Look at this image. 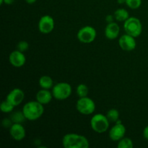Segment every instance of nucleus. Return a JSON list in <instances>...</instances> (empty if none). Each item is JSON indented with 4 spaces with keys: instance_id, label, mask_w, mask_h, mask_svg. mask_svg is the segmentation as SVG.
I'll use <instances>...</instances> for the list:
<instances>
[{
    "instance_id": "nucleus-19",
    "label": "nucleus",
    "mask_w": 148,
    "mask_h": 148,
    "mask_svg": "<svg viewBox=\"0 0 148 148\" xmlns=\"http://www.w3.org/2000/svg\"><path fill=\"white\" fill-rule=\"evenodd\" d=\"M106 117L109 120L110 122L116 123L119 119V112L118 110L115 108H112L108 111L106 114Z\"/></svg>"
},
{
    "instance_id": "nucleus-16",
    "label": "nucleus",
    "mask_w": 148,
    "mask_h": 148,
    "mask_svg": "<svg viewBox=\"0 0 148 148\" xmlns=\"http://www.w3.org/2000/svg\"><path fill=\"white\" fill-rule=\"evenodd\" d=\"M38 84L40 87L43 89L49 90L53 87V81L50 76L44 75L40 77L38 80Z\"/></svg>"
},
{
    "instance_id": "nucleus-5",
    "label": "nucleus",
    "mask_w": 148,
    "mask_h": 148,
    "mask_svg": "<svg viewBox=\"0 0 148 148\" xmlns=\"http://www.w3.org/2000/svg\"><path fill=\"white\" fill-rule=\"evenodd\" d=\"M72 92V86L68 82H59L53 85L52 88V94L53 98L59 101L67 99L71 95Z\"/></svg>"
},
{
    "instance_id": "nucleus-28",
    "label": "nucleus",
    "mask_w": 148,
    "mask_h": 148,
    "mask_svg": "<svg viewBox=\"0 0 148 148\" xmlns=\"http://www.w3.org/2000/svg\"><path fill=\"white\" fill-rule=\"evenodd\" d=\"M143 137L148 140V125L143 130Z\"/></svg>"
},
{
    "instance_id": "nucleus-4",
    "label": "nucleus",
    "mask_w": 148,
    "mask_h": 148,
    "mask_svg": "<svg viewBox=\"0 0 148 148\" xmlns=\"http://www.w3.org/2000/svg\"><path fill=\"white\" fill-rule=\"evenodd\" d=\"M124 29L127 34L137 38L140 36L143 32V25L138 18L130 17L124 22Z\"/></svg>"
},
{
    "instance_id": "nucleus-13",
    "label": "nucleus",
    "mask_w": 148,
    "mask_h": 148,
    "mask_svg": "<svg viewBox=\"0 0 148 148\" xmlns=\"http://www.w3.org/2000/svg\"><path fill=\"white\" fill-rule=\"evenodd\" d=\"M10 134L13 140L21 141L25 137L26 132L22 124H13L10 128Z\"/></svg>"
},
{
    "instance_id": "nucleus-21",
    "label": "nucleus",
    "mask_w": 148,
    "mask_h": 148,
    "mask_svg": "<svg viewBox=\"0 0 148 148\" xmlns=\"http://www.w3.org/2000/svg\"><path fill=\"white\" fill-rule=\"evenodd\" d=\"M76 92L77 95H78L79 98H84V97L88 96L89 90H88V88L86 85H85V84H79L77 87Z\"/></svg>"
},
{
    "instance_id": "nucleus-20",
    "label": "nucleus",
    "mask_w": 148,
    "mask_h": 148,
    "mask_svg": "<svg viewBox=\"0 0 148 148\" xmlns=\"http://www.w3.org/2000/svg\"><path fill=\"white\" fill-rule=\"evenodd\" d=\"M134 146L132 140L128 137H123L119 141L117 147L118 148H132Z\"/></svg>"
},
{
    "instance_id": "nucleus-15",
    "label": "nucleus",
    "mask_w": 148,
    "mask_h": 148,
    "mask_svg": "<svg viewBox=\"0 0 148 148\" xmlns=\"http://www.w3.org/2000/svg\"><path fill=\"white\" fill-rule=\"evenodd\" d=\"M53 97L52 92H51L49 90L42 88L36 94V101L43 105H46L51 101Z\"/></svg>"
},
{
    "instance_id": "nucleus-6",
    "label": "nucleus",
    "mask_w": 148,
    "mask_h": 148,
    "mask_svg": "<svg viewBox=\"0 0 148 148\" xmlns=\"http://www.w3.org/2000/svg\"><path fill=\"white\" fill-rule=\"evenodd\" d=\"M76 108L79 114L82 115H90L95 111V103L90 98H79L77 101Z\"/></svg>"
},
{
    "instance_id": "nucleus-1",
    "label": "nucleus",
    "mask_w": 148,
    "mask_h": 148,
    "mask_svg": "<svg viewBox=\"0 0 148 148\" xmlns=\"http://www.w3.org/2000/svg\"><path fill=\"white\" fill-rule=\"evenodd\" d=\"M62 145L65 148H88L90 143L88 139L83 135L69 133L62 138Z\"/></svg>"
},
{
    "instance_id": "nucleus-11",
    "label": "nucleus",
    "mask_w": 148,
    "mask_h": 148,
    "mask_svg": "<svg viewBox=\"0 0 148 148\" xmlns=\"http://www.w3.org/2000/svg\"><path fill=\"white\" fill-rule=\"evenodd\" d=\"M126 134V127H124L122 123H116L114 126H113L110 130L108 135L109 138L112 141L116 142L119 141L121 139L124 137Z\"/></svg>"
},
{
    "instance_id": "nucleus-9",
    "label": "nucleus",
    "mask_w": 148,
    "mask_h": 148,
    "mask_svg": "<svg viewBox=\"0 0 148 148\" xmlns=\"http://www.w3.org/2000/svg\"><path fill=\"white\" fill-rule=\"evenodd\" d=\"M119 46L125 51H132L134 50L137 46L135 38L129 34L122 35L119 39Z\"/></svg>"
},
{
    "instance_id": "nucleus-30",
    "label": "nucleus",
    "mask_w": 148,
    "mask_h": 148,
    "mask_svg": "<svg viewBox=\"0 0 148 148\" xmlns=\"http://www.w3.org/2000/svg\"><path fill=\"white\" fill-rule=\"evenodd\" d=\"M117 2H118L119 4H125V3H126V0H117Z\"/></svg>"
},
{
    "instance_id": "nucleus-7",
    "label": "nucleus",
    "mask_w": 148,
    "mask_h": 148,
    "mask_svg": "<svg viewBox=\"0 0 148 148\" xmlns=\"http://www.w3.org/2000/svg\"><path fill=\"white\" fill-rule=\"evenodd\" d=\"M97 32L93 27L86 25L79 29L77 32V39L83 43H90L94 41L96 38Z\"/></svg>"
},
{
    "instance_id": "nucleus-18",
    "label": "nucleus",
    "mask_w": 148,
    "mask_h": 148,
    "mask_svg": "<svg viewBox=\"0 0 148 148\" xmlns=\"http://www.w3.org/2000/svg\"><path fill=\"white\" fill-rule=\"evenodd\" d=\"M10 119L12 121L13 124H22L24 122L26 119L25 116L24 114H23V111H15L10 116Z\"/></svg>"
},
{
    "instance_id": "nucleus-8",
    "label": "nucleus",
    "mask_w": 148,
    "mask_h": 148,
    "mask_svg": "<svg viewBox=\"0 0 148 148\" xmlns=\"http://www.w3.org/2000/svg\"><path fill=\"white\" fill-rule=\"evenodd\" d=\"M39 31L43 34H49L53 31L54 28V20L50 15H43L39 20L38 25Z\"/></svg>"
},
{
    "instance_id": "nucleus-26",
    "label": "nucleus",
    "mask_w": 148,
    "mask_h": 148,
    "mask_svg": "<svg viewBox=\"0 0 148 148\" xmlns=\"http://www.w3.org/2000/svg\"><path fill=\"white\" fill-rule=\"evenodd\" d=\"M14 1V0H0V4H3L4 3L7 5H10V4H12Z\"/></svg>"
},
{
    "instance_id": "nucleus-17",
    "label": "nucleus",
    "mask_w": 148,
    "mask_h": 148,
    "mask_svg": "<svg viewBox=\"0 0 148 148\" xmlns=\"http://www.w3.org/2000/svg\"><path fill=\"white\" fill-rule=\"evenodd\" d=\"M114 17L118 22H124L130 17L129 12L124 8H119L114 12Z\"/></svg>"
},
{
    "instance_id": "nucleus-24",
    "label": "nucleus",
    "mask_w": 148,
    "mask_h": 148,
    "mask_svg": "<svg viewBox=\"0 0 148 148\" xmlns=\"http://www.w3.org/2000/svg\"><path fill=\"white\" fill-rule=\"evenodd\" d=\"M29 49V43L25 40H21L19 42L17 45V49L20 51H22L24 53L25 51Z\"/></svg>"
},
{
    "instance_id": "nucleus-29",
    "label": "nucleus",
    "mask_w": 148,
    "mask_h": 148,
    "mask_svg": "<svg viewBox=\"0 0 148 148\" xmlns=\"http://www.w3.org/2000/svg\"><path fill=\"white\" fill-rule=\"evenodd\" d=\"M25 1L26 3H27V4H34V3L36 2L37 0H25Z\"/></svg>"
},
{
    "instance_id": "nucleus-3",
    "label": "nucleus",
    "mask_w": 148,
    "mask_h": 148,
    "mask_svg": "<svg viewBox=\"0 0 148 148\" xmlns=\"http://www.w3.org/2000/svg\"><path fill=\"white\" fill-rule=\"evenodd\" d=\"M110 121L106 116L102 114H95L91 118L90 127L95 132L102 134L106 132L109 128Z\"/></svg>"
},
{
    "instance_id": "nucleus-22",
    "label": "nucleus",
    "mask_w": 148,
    "mask_h": 148,
    "mask_svg": "<svg viewBox=\"0 0 148 148\" xmlns=\"http://www.w3.org/2000/svg\"><path fill=\"white\" fill-rule=\"evenodd\" d=\"M14 106L10 103L7 100L2 101L1 105H0V109H1V112L6 113V114H7V113H11L13 111V109H14Z\"/></svg>"
},
{
    "instance_id": "nucleus-2",
    "label": "nucleus",
    "mask_w": 148,
    "mask_h": 148,
    "mask_svg": "<svg viewBox=\"0 0 148 148\" xmlns=\"http://www.w3.org/2000/svg\"><path fill=\"white\" fill-rule=\"evenodd\" d=\"M23 112L26 119L36 121L38 119L44 112L43 104L37 101H32L26 103L23 108Z\"/></svg>"
},
{
    "instance_id": "nucleus-10",
    "label": "nucleus",
    "mask_w": 148,
    "mask_h": 148,
    "mask_svg": "<svg viewBox=\"0 0 148 148\" xmlns=\"http://www.w3.org/2000/svg\"><path fill=\"white\" fill-rule=\"evenodd\" d=\"M25 98V93L23 90L20 88H14L7 95L6 100L12 104L14 107L22 103Z\"/></svg>"
},
{
    "instance_id": "nucleus-12",
    "label": "nucleus",
    "mask_w": 148,
    "mask_h": 148,
    "mask_svg": "<svg viewBox=\"0 0 148 148\" xmlns=\"http://www.w3.org/2000/svg\"><path fill=\"white\" fill-rule=\"evenodd\" d=\"M9 62L14 67H22L26 62V58L24 53L17 49L11 52L9 56Z\"/></svg>"
},
{
    "instance_id": "nucleus-14",
    "label": "nucleus",
    "mask_w": 148,
    "mask_h": 148,
    "mask_svg": "<svg viewBox=\"0 0 148 148\" xmlns=\"http://www.w3.org/2000/svg\"><path fill=\"white\" fill-rule=\"evenodd\" d=\"M120 33L119 25L115 22L108 23L105 28V36L109 40H114L118 38Z\"/></svg>"
},
{
    "instance_id": "nucleus-23",
    "label": "nucleus",
    "mask_w": 148,
    "mask_h": 148,
    "mask_svg": "<svg viewBox=\"0 0 148 148\" xmlns=\"http://www.w3.org/2000/svg\"><path fill=\"white\" fill-rule=\"evenodd\" d=\"M125 4L132 10H137L141 6L142 0H126Z\"/></svg>"
},
{
    "instance_id": "nucleus-25",
    "label": "nucleus",
    "mask_w": 148,
    "mask_h": 148,
    "mask_svg": "<svg viewBox=\"0 0 148 148\" xmlns=\"http://www.w3.org/2000/svg\"><path fill=\"white\" fill-rule=\"evenodd\" d=\"M1 124H2L3 127H4V128H10L13 124V122L10 118H4L2 120Z\"/></svg>"
},
{
    "instance_id": "nucleus-27",
    "label": "nucleus",
    "mask_w": 148,
    "mask_h": 148,
    "mask_svg": "<svg viewBox=\"0 0 148 148\" xmlns=\"http://www.w3.org/2000/svg\"><path fill=\"white\" fill-rule=\"evenodd\" d=\"M114 18H115V17H114V16L111 15V14H108V15L106 16V20L107 23H112V22H114Z\"/></svg>"
}]
</instances>
